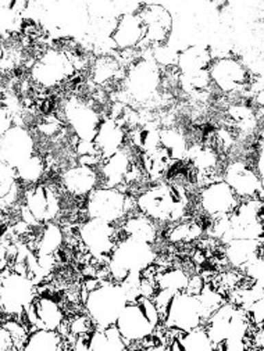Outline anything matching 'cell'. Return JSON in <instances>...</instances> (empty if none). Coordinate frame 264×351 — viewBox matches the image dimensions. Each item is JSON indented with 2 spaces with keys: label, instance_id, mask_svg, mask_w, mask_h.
Masks as SVG:
<instances>
[{
  "label": "cell",
  "instance_id": "6da1fadb",
  "mask_svg": "<svg viewBox=\"0 0 264 351\" xmlns=\"http://www.w3.org/2000/svg\"><path fill=\"white\" fill-rule=\"evenodd\" d=\"M127 303L128 295L121 283L101 280L95 290L89 291L84 306L96 329H103L116 324Z\"/></svg>",
  "mask_w": 264,
  "mask_h": 351
},
{
  "label": "cell",
  "instance_id": "7a4b0ae2",
  "mask_svg": "<svg viewBox=\"0 0 264 351\" xmlns=\"http://www.w3.org/2000/svg\"><path fill=\"white\" fill-rule=\"evenodd\" d=\"M158 322H160V318H158L154 303L141 295L125 304L116 321V326L128 347L130 343L141 341L150 336Z\"/></svg>",
  "mask_w": 264,
  "mask_h": 351
},
{
  "label": "cell",
  "instance_id": "3957f363",
  "mask_svg": "<svg viewBox=\"0 0 264 351\" xmlns=\"http://www.w3.org/2000/svg\"><path fill=\"white\" fill-rule=\"evenodd\" d=\"M75 73L69 56L60 50H46L39 60L34 64L31 74L32 81L40 89L55 88L64 81H69Z\"/></svg>",
  "mask_w": 264,
  "mask_h": 351
},
{
  "label": "cell",
  "instance_id": "277c9868",
  "mask_svg": "<svg viewBox=\"0 0 264 351\" xmlns=\"http://www.w3.org/2000/svg\"><path fill=\"white\" fill-rule=\"evenodd\" d=\"M125 196L113 188H96L88 195L85 202L88 218L121 225L127 217Z\"/></svg>",
  "mask_w": 264,
  "mask_h": 351
},
{
  "label": "cell",
  "instance_id": "5b68a950",
  "mask_svg": "<svg viewBox=\"0 0 264 351\" xmlns=\"http://www.w3.org/2000/svg\"><path fill=\"white\" fill-rule=\"evenodd\" d=\"M78 235L88 252L95 258L110 257L119 245L117 226L100 219L89 218L78 226Z\"/></svg>",
  "mask_w": 264,
  "mask_h": 351
},
{
  "label": "cell",
  "instance_id": "8992f818",
  "mask_svg": "<svg viewBox=\"0 0 264 351\" xmlns=\"http://www.w3.org/2000/svg\"><path fill=\"white\" fill-rule=\"evenodd\" d=\"M163 324L167 328H177L184 332H189L197 326H204L206 318L197 295H188L187 291L176 293L169 304Z\"/></svg>",
  "mask_w": 264,
  "mask_h": 351
},
{
  "label": "cell",
  "instance_id": "52a82bcc",
  "mask_svg": "<svg viewBox=\"0 0 264 351\" xmlns=\"http://www.w3.org/2000/svg\"><path fill=\"white\" fill-rule=\"evenodd\" d=\"M223 181L234 191L238 199L263 200V180L256 173L252 164L235 160L228 162L223 171Z\"/></svg>",
  "mask_w": 264,
  "mask_h": 351
},
{
  "label": "cell",
  "instance_id": "ba28073f",
  "mask_svg": "<svg viewBox=\"0 0 264 351\" xmlns=\"http://www.w3.org/2000/svg\"><path fill=\"white\" fill-rule=\"evenodd\" d=\"M66 121L80 141L93 142L103 121L100 112L82 99H70L64 107Z\"/></svg>",
  "mask_w": 264,
  "mask_h": 351
},
{
  "label": "cell",
  "instance_id": "9c48e42d",
  "mask_svg": "<svg viewBox=\"0 0 264 351\" xmlns=\"http://www.w3.org/2000/svg\"><path fill=\"white\" fill-rule=\"evenodd\" d=\"M239 203L238 196L224 181L210 184L199 192L197 206L200 211L211 219L228 217L235 211Z\"/></svg>",
  "mask_w": 264,
  "mask_h": 351
},
{
  "label": "cell",
  "instance_id": "30bf717a",
  "mask_svg": "<svg viewBox=\"0 0 264 351\" xmlns=\"http://www.w3.org/2000/svg\"><path fill=\"white\" fill-rule=\"evenodd\" d=\"M36 143L32 134L21 127L13 125L6 134L0 136V160L13 169L35 156Z\"/></svg>",
  "mask_w": 264,
  "mask_h": 351
},
{
  "label": "cell",
  "instance_id": "8fae6325",
  "mask_svg": "<svg viewBox=\"0 0 264 351\" xmlns=\"http://www.w3.org/2000/svg\"><path fill=\"white\" fill-rule=\"evenodd\" d=\"M210 81L215 82L223 92H239L249 86V73L242 63L232 57H223L219 60H211L208 66Z\"/></svg>",
  "mask_w": 264,
  "mask_h": 351
},
{
  "label": "cell",
  "instance_id": "7c38bea8",
  "mask_svg": "<svg viewBox=\"0 0 264 351\" xmlns=\"http://www.w3.org/2000/svg\"><path fill=\"white\" fill-rule=\"evenodd\" d=\"M97 168L86 165H74L64 171L62 175V186L67 195L77 199H86L91 192L99 188Z\"/></svg>",
  "mask_w": 264,
  "mask_h": 351
},
{
  "label": "cell",
  "instance_id": "4fadbf2b",
  "mask_svg": "<svg viewBox=\"0 0 264 351\" xmlns=\"http://www.w3.org/2000/svg\"><path fill=\"white\" fill-rule=\"evenodd\" d=\"M160 81L157 66L153 62H141L131 69L127 77V88L131 96L138 101H145L152 97Z\"/></svg>",
  "mask_w": 264,
  "mask_h": 351
},
{
  "label": "cell",
  "instance_id": "5bb4252c",
  "mask_svg": "<svg viewBox=\"0 0 264 351\" xmlns=\"http://www.w3.org/2000/svg\"><path fill=\"white\" fill-rule=\"evenodd\" d=\"M145 24L141 16L136 13H128L120 16L117 25L112 34V40L120 49H131L142 46L145 39Z\"/></svg>",
  "mask_w": 264,
  "mask_h": 351
},
{
  "label": "cell",
  "instance_id": "9a60e30c",
  "mask_svg": "<svg viewBox=\"0 0 264 351\" xmlns=\"http://www.w3.org/2000/svg\"><path fill=\"white\" fill-rule=\"evenodd\" d=\"M124 142L125 131L123 125L112 119L101 121L99 131L93 139V143L101 160L109 158L119 150H121L124 147Z\"/></svg>",
  "mask_w": 264,
  "mask_h": 351
},
{
  "label": "cell",
  "instance_id": "2e32d148",
  "mask_svg": "<svg viewBox=\"0 0 264 351\" xmlns=\"http://www.w3.org/2000/svg\"><path fill=\"white\" fill-rule=\"evenodd\" d=\"M24 350H63V337L58 330L36 329L29 333Z\"/></svg>",
  "mask_w": 264,
  "mask_h": 351
},
{
  "label": "cell",
  "instance_id": "e0dca14e",
  "mask_svg": "<svg viewBox=\"0 0 264 351\" xmlns=\"http://www.w3.org/2000/svg\"><path fill=\"white\" fill-rule=\"evenodd\" d=\"M14 171L19 182L24 185H36L45 177V158L39 154H35Z\"/></svg>",
  "mask_w": 264,
  "mask_h": 351
},
{
  "label": "cell",
  "instance_id": "ac0fdd59",
  "mask_svg": "<svg viewBox=\"0 0 264 351\" xmlns=\"http://www.w3.org/2000/svg\"><path fill=\"white\" fill-rule=\"evenodd\" d=\"M120 70V64L112 57H100L92 69V80L95 84H106L116 78Z\"/></svg>",
  "mask_w": 264,
  "mask_h": 351
},
{
  "label": "cell",
  "instance_id": "d6986e66",
  "mask_svg": "<svg viewBox=\"0 0 264 351\" xmlns=\"http://www.w3.org/2000/svg\"><path fill=\"white\" fill-rule=\"evenodd\" d=\"M182 350H213V343L208 339L204 326H197L185 332L180 340Z\"/></svg>",
  "mask_w": 264,
  "mask_h": 351
},
{
  "label": "cell",
  "instance_id": "ffe728a7",
  "mask_svg": "<svg viewBox=\"0 0 264 351\" xmlns=\"http://www.w3.org/2000/svg\"><path fill=\"white\" fill-rule=\"evenodd\" d=\"M17 185L16 171L0 160V210H5V199Z\"/></svg>",
  "mask_w": 264,
  "mask_h": 351
},
{
  "label": "cell",
  "instance_id": "44dd1931",
  "mask_svg": "<svg viewBox=\"0 0 264 351\" xmlns=\"http://www.w3.org/2000/svg\"><path fill=\"white\" fill-rule=\"evenodd\" d=\"M13 127V115L0 104V136Z\"/></svg>",
  "mask_w": 264,
  "mask_h": 351
},
{
  "label": "cell",
  "instance_id": "7402d4cb",
  "mask_svg": "<svg viewBox=\"0 0 264 351\" xmlns=\"http://www.w3.org/2000/svg\"><path fill=\"white\" fill-rule=\"evenodd\" d=\"M3 60H5V49L2 46V40H0V66H2Z\"/></svg>",
  "mask_w": 264,
  "mask_h": 351
}]
</instances>
